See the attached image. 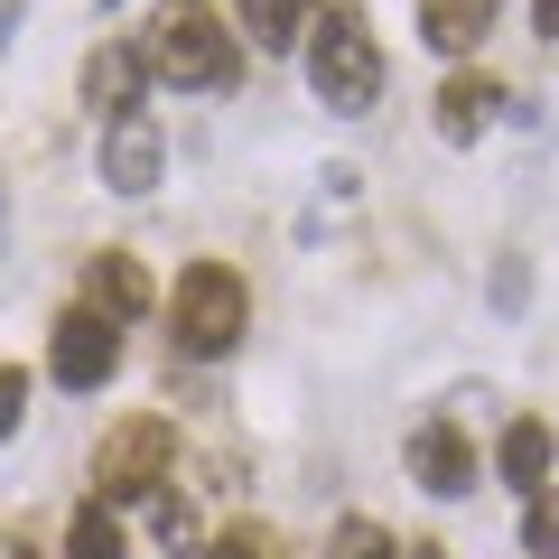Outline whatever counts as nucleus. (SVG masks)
I'll return each mask as SVG.
<instances>
[{
    "label": "nucleus",
    "mask_w": 559,
    "mask_h": 559,
    "mask_svg": "<svg viewBox=\"0 0 559 559\" xmlns=\"http://www.w3.org/2000/svg\"><path fill=\"white\" fill-rule=\"evenodd\" d=\"M532 28H540L550 47H559V0H532Z\"/></svg>",
    "instance_id": "21"
},
{
    "label": "nucleus",
    "mask_w": 559,
    "mask_h": 559,
    "mask_svg": "<svg viewBox=\"0 0 559 559\" xmlns=\"http://www.w3.org/2000/svg\"><path fill=\"white\" fill-rule=\"evenodd\" d=\"M503 112V84L495 75H448L439 84V140H457V150H466V140H485V121H495Z\"/></svg>",
    "instance_id": "10"
},
{
    "label": "nucleus",
    "mask_w": 559,
    "mask_h": 559,
    "mask_svg": "<svg viewBox=\"0 0 559 559\" xmlns=\"http://www.w3.org/2000/svg\"><path fill=\"white\" fill-rule=\"evenodd\" d=\"M140 66H150L159 84H178V94H234L242 84V38L205 10V0H168L159 20H150Z\"/></svg>",
    "instance_id": "1"
},
{
    "label": "nucleus",
    "mask_w": 559,
    "mask_h": 559,
    "mask_svg": "<svg viewBox=\"0 0 559 559\" xmlns=\"http://www.w3.org/2000/svg\"><path fill=\"white\" fill-rule=\"evenodd\" d=\"M242 28L261 38V57H280V47H299V28H308V0H242Z\"/></svg>",
    "instance_id": "14"
},
{
    "label": "nucleus",
    "mask_w": 559,
    "mask_h": 559,
    "mask_svg": "<svg viewBox=\"0 0 559 559\" xmlns=\"http://www.w3.org/2000/svg\"><path fill=\"white\" fill-rule=\"evenodd\" d=\"M20 411H28V373H20V364H10V373H0V439L20 429Z\"/></svg>",
    "instance_id": "19"
},
{
    "label": "nucleus",
    "mask_w": 559,
    "mask_h": 559,
    "mask_svg": "<svg viewBox=\"0 0 559 559\" xmlns=\"http://www.w3.org/2000/svg\"><path fill=\"white\" fill-rule=\"evenodd\" d=\"M140 84H150V66H140V47H94V57H84V103H94L103 121L140 112Z\"/></svg>",
    "instance_id": "9"
},
{
    "label": "nucleus",
    "mask_w": 559,
    "mask_h": 559,
    "mask_svg": "<svg viewBox=\"0 0 559 559\" xmlns=\"http://www.w3.org/2000/svg\"><path fill=\"white\" fill-rule=\"evenodd\" d=\"M168 326H178V355L215 364L242 345V326H252V289H242L234 261H187L178 299H168Z\"/></svg>",
    "instance_id": "3"
},
{
    "label": "nucleus",
    "mask_w": 559,
    "mask_h": 559,
    "mask_svg": "<svg viewBox=\"0 0 559 559\" xmlns=\"http://www.w3.org/2000/svg\"><path fill=\"white\" fill-rule=\"evenodd\" d=\"M485 28H495V0H419V38L439 57H476Z\"/></svg>",
    "instance_id": "11"
},
{
    "label": "nucleus",
    "mask_w": 559,
    "mask_h": 559,
    "mask_svg": "<svg viewBox=\"0 0 559 559\" xmlns=\"http://www.w3.org/2000/svg\"><path fill=\"white\" fill-rule=\"evenodd\" d=\"M336 559H401V540L382 532V522H364V513H345V522H336Z\"/></svg>",
    "instance_id": "16"
},
{
    "label": "nucleus",
    "mask_w": 559,
    "mask_h": 559,
    "mask_svg": "<svg viewBox=\"0 0 559 559\" xmlns=\"http://www.w3.org/2000/svg\"><path fill=\"white\" fill-rule=\"evenodd\" d=\"M522 550H532V559H559V485H540V495L522 503Z\"/></svg>",
    "instance_id": "15"
},
{
    "label": "nucleus",
    "mask_w": 559,
    "mask_h": 559,
    "mask_svg": "<svg viewBox=\"0 0 559 559\" xmlns=\"http://www.w3.org/2000/svg\"><path fill=\"white\" fill-rule=\"evenodd\" d=\"M550 419H513L503 429V448H495V466H503V485H522V495H540V476H550Z\"/></svg>",
    "instance_id": "12"
},
{
    "label": "nucleus",
    "mask_w": 559,
    "mask_h": 559,
    "mask_svg": "<svg viewBox=\"0 0 559 559\" xmlns=\"http://www.w3.org/2000/svg\"><path fill=\"white\" fill-rule=\"evenodd\" d=\"M522 289H532V280H522V261H503V271H495V308H522Z\"/></svg>",
    "instance_id": "20"
},
{
    "label": "nucleus",
    "mask_w": 559,
    "mask_h": 559,
    "mask_svg": "<svg viewBox=\"0 0 559 559\" xmlns=\"http://www.w3.org/2000/svg\"><path fill=\"white\" fill-rule=\"evenodd\" d=\"M84 308H94L103 326H131L140 308H150V271H140L131 252H94V280H84Z\"/></svg>",
    "instance_id": "8"
},
{
    "label": "nucleus",
    "mask_w": 559,
    "mask_h": 559,
    "mask_svg": "<svg viewBox=\"0 0 559 559\" xmlns=\"http://www.w3.org/2000/svg\"><path fill=\"white\" fill-rule=\"evenodd\" d=\"M131 540H121V513L112 503H84L75 522H66V559H121Z\"/></svg>",
    "instance_id": "13"
},
{
    "label": "nucleus",
    "mask_w": 559,
    "mask_h": 559,
    "mask_svg": "<svg viewBox=\"0 0 559 559\" xmlns=\"http://www.w3.org/2000/svg\"><path fill=\"white\" fill-rule=\"evenodd\" d=\"M112 364H121V326H103L94 308H66L57 336H47V373H57L66 392H103Z\"/></svg>",
    "instance_id": "5"
},
{
    "label": "nucleus",
    "mask_w": 559,
    "mask_h": 559,
    "mask_svg": "<svg viewBox=\"0 0 559 559\" xmlns=\"http://www.w3.org/2000/svg\"><path fill=\"white\" fill-rule=\"evenodd\" d=\"M0 252H10V187H0Z\"/></svg>",
    "instance_id": "22"
},
{
    "label": "nucleus",
    "mask_w": 559,
    "mask_h": 559,
    "mask_svg": "<svg viewBox=\"0 0 559 559\" xmlns=\"http://www.w3.org/2000/svg\"><path fill=\"white\" fill-rule=\"evenodd\" d=\"M401 559H448V550H429V540H419V550H401Z\"/></svg>",
    "instance_id": "23"
},
{
    "label": "nucleus",
    "mask_w": 559,
    "mask_h": 559,
    "mask_svg": "<svg viewBox=\"0 0 559 559\" xmlns=\"http://www.w3.org/2000/svg\"><path fill=\"white\" fill-rule=\"evenodd\" d=\"M150 503H159V540H168V550H187V540H197V503H187V495H168V485H159Z\"/></svg>",
    "instance_id": "17"
},
{
    "label": "nucleus",
    "mask_w": 559,
    "mask_h": 559,
    "mask_svg": "<svg viewBox=\"0 0 559 559\" xmlns=\"http://www.w3.org/2000/svg\"><path fill=\"white\" fill-rule=\"evenodd\" d=\"M103 187L112 197H150V187L168 178V140H159V121L150 112H121V121H103Z\"/></svg>",
    "instance_id": "6"
},
{
    "label": "nucleus",
    "mask_w": 559,
    "mask_h": 559,
    "mask_svg": "<svg viewBox=\"0 0 559 559\" xmlns=\"http://www.w3.org/2000/svg\"><path fill=\"white\" fill-rule=\"evenodd\" d=\"M205 559H271V532H252V522H234V532L215 540Z\"/></svg>",
    "instance_id": "18"
},
{
    "label": "nucleus",
    "mask_w": 559,
    "mask_h": 559,
    "mask_svg": "<svg viewBox=\"0 0 559 559\" xmlns=\"http://www.w3.org/2000/svg\"><path fill=\"white\" fill-rule=\"evenodd\" d=\"M299 47H308V94H318L326 112H373L382 47H373V20H364V10H326Z\"/></svg>",
    "instance_id": "2"
},
{
    "label": "nucleus",
    "mask_w": 559,
    "mask_h": 559,
    "mask_svg": "<svg viewBox=\"0 0 559 559\" xmlns=\"http://www.w3.org/2000/svg\"><path fill=\"white\" fill-rule=\"evenodd\" d=\"M411 476L429 485V495H448V503L476 485V448L457 439V419H419L411 429Z\"/></svg>",
    "instance_id": "7"
},
{
    "label": "nucleus",
    "mask_w": 559,
    "mask_h": 559,
    "mask_svg": "<svg viewBox=\"0 0 559 559\" xmlns=\"http://www.w3.org/2000/svg\"><path fill=\"white\" fill-rule=\"evenodd\" d=\"M168 457H178V429L168 419H121L112 439L94 448V503H140L168 485Z\"/></svg>",
    "instance_id": "4"
}]
</instances>
